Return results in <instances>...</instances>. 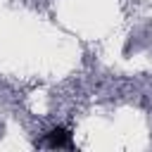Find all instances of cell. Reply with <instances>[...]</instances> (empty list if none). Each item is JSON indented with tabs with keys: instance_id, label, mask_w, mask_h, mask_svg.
<instances>
[{
	"instance_id": "cell-1",
	"label": "cell",
	"mask_w": 152,
	"mask_h": 152,
	"mask_svg": "<svg viewBox=\"0 0 152 152\" xmlns=\"http://www.w3.org/2000/svg\"><path fill=\"white\" fill-rule=\"evenodd\" d=\"M50 145H52V147H62V145H69V133H66V131H62V128L52 131V135H50Z\"/></svg>"
}]
</instances>
